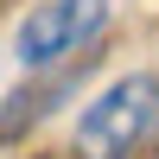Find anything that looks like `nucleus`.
<instances>
[{"label": "nucleus", "instance_id": "obj_1", "mask_svg": "<svg viewBox=\"0 0 159 159\" xmlns=\"http://www.w3.org/2000/svg\"><path fill=\"white\" fill-rule=\"evenodd\" d=\"M153 127H159V76L134 70V76H121V83H108L83 108V121H76V153L83 159H127Z\"/></svg>", "mask_w": 159, "mask_h": 159}, {"label": "nucleus", "instance_id": "obj_2", "mask_svg": "<svg viewBox=\"0 0 159 159\" xmlns=\"http://www.w3.org/2000/svg\"><path fill=\"white\" fill-rule=\"evenodd\" d=\"M102 25H108V0H38V7L13 25V57H19L25 70L64 64L70 51H83Z\"/></svg>", "mask_w": 159, "mask_h": 159}]
</instances>
